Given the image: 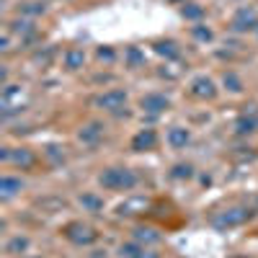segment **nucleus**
<instances>
[{
  "instance_id": "15",
  "label": "nucleus",
  "mask_w": 258,
  "mask_h": 258,
  "mask_svg": "<svg viewBox=\"0 0 258 258\" xmlns=\"http://www.w3.org/2000/svg\"><path fill=\"white\" fill-rule=\"evenodd\" d=\"M34 160H36L34 153H31V150H26V147L13 150V153H11V163H16V165H21V168H31Z\"/></svg>"
},
{
  "instance_id": "10",
  "label": "nucleus",
  "mask_w": 258,
  "mask_h": 258,
  "mask_svg": "<svg viewBox=\"0 0 258 258\" xmlns=\"http://www.w3.org/2000/svg\"><path fill=\"white\" fill-rule=\"evenodd\" d=\"M101 135H103V124H98V121L85 124L80 132H78V137H80L83 145H96V142L101 140Z\"/></svg>"
},
{
  "instance_id": "31",
  "label": "nucleus",
  "mask_w": 258,
  "mask_h": 258,
  "mask_svg": "<svg viewBox=\"0 0 258 258\" xmlns=\"http://www.w3.org/2000/svg\"><path fill=\"white\" fill-rule=\"evenodd\" d=\"M232 258H245V255H232Z\"/></svg>"
},
{
  "instance_id": "13",
  "label": "nucleus",
  "mask_w": 258,
  "mask_h": 258,
  "mask_svg": "<svg viewBox=\"0 0 258 258\" xmlns=\"http://www.w3.org/2000/svg\"><path fill=\"white\" fill-rule=\"evenodd\" d=\"M155 52L165 59H178L181 57V49L176 41H155Z\"/></svg>"
},
{
  "instance_id": "14",
  "label": "nucleus",
  "mask_w": 258,
  "mask_h": 258,
  "mask_svg": "<svg viewBox=\"0 0 258 258\" xmlns=\"http://www.w3.org/2000/svg\"><path fill=\"white\" fill-rule=\"evenodd\" d=\"M85 64V52L83 49H68L64 52V68L68 70H80Z\"/></svg>"
},
{
  "instance_id": "12",
  "label": "nucleus",
  "mask_w": 258,
  "mask_h": 258,
  "mask_svg": "<svg viewBox=\"0 0 258 258\" xmlns=\"http://www.w3.org/2000/svg\"><path fill=\"white\" fill-rule=\"evenodd\" d=\"M21 188H24V181H21V178H13V176H3V178H0V197H3V199L16 197Z\"/></svg>"
},
{
  "instance_id": "1",
  "label": "nucleus",
  "mask_w": 258,
  "mask_h": 258,
  "mask_svg": "<svg viewBox=\"0 0 258 258\" xmlns=\"http://www.w3.org/2000/svg\"><path fill=\"white\" fill-rule=\"evenodd\" d=\"M98 183L109 191H129L137 183V176L129 168H106L98 176Z\"/></svg>"
},
{
  "instance_id": "6",
  "label": "nucleus",
  "mask_w": 258,
  "mask_h": 258,
  "mask_svg": "<svg viewBox=\"0 0 258 258\" xmlns=\"http://www.w3.org/2000/svg\"><path fill=\"white\" fill-rule=\"evenodd\" d=\"M230 26H232V31H253V29H258V13L253 8H240L232 16Z\"/></svg>"
},
{
  "instance_id": "21",
  "label": "nucleus",
  "mask_w": 258,
  "mask_h": 258,
  "mask_svg": "<svg viewBox=\"0 0 258 258\" xmlns=\"http://www.w3.org/2000/svg\"><path fill=\"white\" fill-rule=\"evenodd\" d=\"M222 83H225V88L232 91V93H240L243 91V83H240V78L235 75V73H225L222 75Z\"/></svg>"
},
{
  "instance_id": "20",
  "label": "nucleus",
  "mask_w": 258,
  "mask_h": 258,
  "mask_svg": "<svg viewBox=\"0 0 258 258\" xmlns=\"http://www.w3.org/2000/svg\"><path fill=\"white\" fill-rule=\"evenodd\" d=\"M126 64L129 68H142L145 64V52H140V47H129L126 49Z\"/></svg>"
},
{
  "instance_id": "27",
  "label": "nucleus",
  "mask_w": 258,
  "mask_h": 258,
  "mask_svg": "<svg viewBox=\"0 0 258 258\" xmlns=\"http://www.w3.org/2000/svg\"><path fill=\"white\" fill-rule=\"evenodd\" d=\"M98 59H101V62H109V64H111V62L116 59V52H114L111 47H101V49H98Z\"/></svg>"
},
{
  "instance_id": "23",
  "label": "nucleus",
  "mask_w": 258,
  "mask_h": 258,
  "mask_svg": "<svg viewBox=\"0 0 258 258\" xmlns=\"http://www.w3.org/2000/svg\"><path fill=\"white\" fill-rule=\"evenodd\" d=\"M194 176V168L188 165V163H178V165H173V170H170V178H191Z\"/></svg>"
},
{
  "instance_id": "7",
  "label": "nucleus",
  "mask_w": 258,
  "mask_h": 258,
  "mask_svg": "<svg viewBox=\"0 0 258 258\" xmlns=\"http://www.w3.org/2000/svg\"><path fill=\"white\" fill-rule=\"evenodd\" d=\"M140 106H142L147 114H163L168 106H170V101H168L163 93H147V96L140 101Z\"/></svg>"
},
{
  "instance_id": "2",
  "label": "nucleus",
  "mask_w": 258,
  "mask_h": 258,
  "mask_svg": "<svg viewBox=\"0 0 258 258\" xmlns=\"http://www.w3.org/2000/svg\"><path fill=\"white\" fill-rule=\"evenodd\" d=\"M250 217H253V209H250V207H230V209L220 212L217 217L212 220V225L217 227V230H227V227L243 225V222L250 220Z\"/></svg>"
},
{
  "instance_id": "17",
  "label": "nucleus",
  "mask_w": 258,
  "mask_h": 258,
  "mask_svg": "<svg viewBox=\"0 0 258 258\" xmlns=\"http://www.w3.org/2000/svg\"><path fill=\"white\" fill-rule=\"evenodd\" d=\"M255 126H258V121L245 114V116H240L238 121H235V132L238 135H250V132H255Z\"/></svg>"
},
{
  "instance_id": "8",
  "label": "nucleus",
  "mask_w": 258,
  "mask_h": 258,
  "mask_svg": "<svg viewBox=\"0 0 258 258\" xmlns=\"http://www.w3.org/2000/svg\"><path fill=\"white\" fill-rule=\"evenodd\" d=\"M158 142V135L153 132V129H142V132H137L132 137V150L135 153H145V150H153Z\"/></svg>"
},
{
  "instance_id": "24",
  "label": "nucleus",
  "mask_w": 258,
  "mask_h": 258,
  "mask_svg": "<svg viewBox=\"0 0 258 258\" xmlns=\"http://www.w3.org/2000/svg\"><path fill=\"white\" fill-rule=\"evenodd\" d=\"M181 13H183V18H188V21H197V18H202V16H204V8H202V6H197V3H186Z\"/></svg>"
},
{
  "instance_id": "18",
  "label": "nucleus",
  "mask_w": 258,
  "mask_h": 258,
  "mask_svg": "<svg viewBox=\"0 0 258 258\" xmlns=\"http://www.w3.org/2000/svg\"><path fill=\"white\" fill-rule=\"evenodd\" d=\"M80 207L88 212H101L103 209V199H98L96 194H83L80 197Z\"/></svg>"
},
{
  "instance_id": "30",
  "label": "nucleus",
  "mask_w": 258,
  "mask_h": 258,
  "mask_svg": "<svg viewBox=\"0 0 258 258\" xmlns=\"http://www.w3.org/2000/svg\"><path fill=\"white\" fill-rule=\"evenodd\" d=\"M140 258H158V255H155V253H150V250H145V253H142Z\"/></svg>"
},
{
  "instance_id": "4",
  "label": "nucleus",
  "mask_w": 258,
  "mask_h": 258,
  "mask_svg": "<svg viewBox=\"0 0 258 258\" xmlns=\"http://www.w3.org/2000/svg\"><path fill=\"white\" fill-rule=\"evenodd\" d=\"M93 103L98 106V109H103V111H121L124 103H126V93L119 91V88H114V91H106V93L96 96Z\"/></svg>"
},
{
  "instance_id": "19",
  "label": "nucleus",
  "mask_w": 258,
  "mask_h": 258,
  "mask_svg": "<svg viewBox=\"0 0 258 258\" xmlns=\"http://www.w3.org/2000/svg\"><path fill=\"white\" fill-rule=\"evenodd\" d=\"M142 253H145L142 243H124V245L119 248V255H121V258H140Z\"/></svg>"
},
{
  "instance_id": "29",
  "label": "nucleus",
  "mask_w": 258,
  "mask_h": 258,
  "mask_svg": "<svg viewBox=\"0 0 258 258\" xmlns=\"http://www.w3.org/2000/svg\"><path fill=\"white\" fill-rule=\"evenodd\" d=\"M47 155H49L52 160H62V153H59V147H54V145H52V147H47Z\"/></svg>"
},
{
  "instance_id": "3",
  "label": "nucleus",
  "mask_w": 258,
  "mask_h": 258,
  "mask_svg": "<svg viewBox=\"0 0 258 258\" xmlns=\"http://www.w3.org/2000/svg\"><path fill=\"white\" fill-rule=\"evenodd\" d=\"M64 238H68L70 243H75V245H91V243H96V230L93 227H88V225H83V222H70L68 227H64Z\"/></svg>"
},
{
  "instance_id": "22",
  "label": "nucleus",
  "mask_w": 258,
  "mask_h": 258,
  "mask_svg": "<svg viewBox=\"0 0 258 258\" xmlns=\"http://www.w3.org/2000/svg\"><path fill=\"white\" fill-rule=\"evenodd\" d=\"M26 248H29V238H21V235H16V238L8 240V245H6V250L13 253V255H16V253H24Z\"/></svg>"
},
{
  "instance_id": "9",
  "label": "nucleus",
  "mask_w": 258,
  "mask_h": 258,
  "mask_svg": "<svg viewBox=\"0 0 258 258\" xmlns=\"http://www.w3.org/2000/svg\"><path fill=\"white\" fill-rule=\"evenodd\" d=\"M147 209H150V199H145V197H135V199H126V202L119 204V214H121V217H124V214H142Z\"/></svg>"
},
{
  "instance_id": "28",
  "label": "nucleus",
  "mask_w": 258,
  "mask_h": 258,
  "mask_svg": "<svg viewBox=\"0 0 258 258\" xmlns=\"http://www.w3.org/2000/svg\"><path fill=\"white\" fill-rule=\"evenodd\" d=\"M13 31H31L29 21H13Z\"/></svg>"
},
{
  "instance_id": "32",
  "label": "nucleus",
  "mask_w": 258,
  "mask_h": 258,
  "mask_svg": "<svg viewBox=\"0 0 258 258\" xmlns=\"http://www.w3.org/2000/svg\"><path fill=\"white\" fill-rule=\"evenodd\" d=\"M173 3H178V0H173Z\"/></svg>"
},
{
  "instance_id": "11",
  "label": "nucleus",
  "mask_w": 258,
  "mask_h": 258,
  "mask_svg": "<svg viewBox=\"0 0 258 258\" xmlns=\"http://www.w3.org/2000/svg\"><path fill=\"white\" fill-rule=\"evenodd\" d=\"M188 140H191L188 129H183V126H170V129H168V145H170V147L181 150V147L188 145Z\"/></svg>"
},
{
  "instance_id": "16",
  "label": "nucleus",
  "mask_w": 258,
  "mask_h": 258,
  "mask_svg": "<svg viewBox=\"0 0 258 258\" xmlns=\"http://www.w3.org/2000/svg\"><path fill=\"white\" fill-rule=\"evenodd\" d=\"M135 240L137 243H145V245H153V243L160 240V235L153 227H135Z\"/></svg>"
},
{
  "instance_id": "25",
  "label": "nucleus",
  "mask_w": 258,
  "mask_h": 258,
  "mask_svg": "<svg viewBox=\"0 0 258 258\" xmlns=\"http://www.w3.org/2000/svg\"><path fill=\"white\" fill-rule=\"evenodd\" d=\"M191 36L194 39H199V41H212V29H207V26H191Z\"/></svg>"
},
{
  "instance_id": "5",
  "label": "nucleus",
  "mask_w": 258,
  "mask_h": 258,
  "mask_svg": "<svg viewBox=\"0 0 258 258\" xmlns=\"http://www.w3.org/2000/svg\"><path fill=\"white\" fill-rule=\"evenodd\" d=\"M191 96L194 98H202V101H207V98H214L217 96V85H214V80L212 78H207V75H199V78H194L191 80Z\"/></svg>"
},
{
  "instance_id": "26",
  "label": "nucleus",
  "mask_w": 258,
  "mask_h": 258,
  "mask_svg": "<svg viewBox=\"0 0 258 258\" xmlns=\"http://www.w3.org/2000/svg\"><path fill=\"white\" fill-rule=\"evenodd\" d=\"M21 13H26V16H41V13H44V6H41V3H26V6H21Z\"/></svg>"
}]
</instances>
